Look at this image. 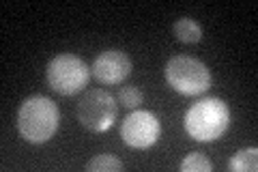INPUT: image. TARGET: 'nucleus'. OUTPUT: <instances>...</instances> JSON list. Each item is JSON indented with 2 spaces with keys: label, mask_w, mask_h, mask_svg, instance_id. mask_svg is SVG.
Masks as SVG:
<instances>
[{
  "label": "nucleus",
  "mask_w": 258,
  "mask_h": 172,
  "mask_svg": "<svg viewBox=\"0 0 258 172\" xmlns=\"http://www.w3.org/2000/svg\"><path fill=\"white\" fill-rule=\"evenodd\" d=\"M60 127V110L50 97L35 95L22 101L18 110L20 136L30 144H45Z\"/></svg>",
  "instance_id": "1"
},
{
  "label": "nucleus",
  "mask_w": 258,
  "mask_h": 172,
  "mask_svg": "<svg viewBox=\"0 0 258 172\" xmlns=\"http://www.w3.org/2000/svg\"><path fill=\"white\" fill-rule=\"evenodd\" d=\"M183 125L191 140L213 142L230 127V108L220 97H205L185 112Z\"/></svg>",
  "instance_id": "2"
},
{
  "label": "nucleus",
  "mask_w": 258,
  "mask_h": 172,
  "mask_svg": "<svg viewBox=\"0 0 258 172\" xmlns=\"http://www.w3.org/2000/svg\"><path fill=\"white\" fill-rule=\"evenodd\" d=\"M164 76L168 86L185 97L203 95L211 88V71L194 56H172L166 63Z\"/></svg>",
  "instance_id": "3"
},
{
  "label": "nucleus",
  "mask_w": 258,
  "mask_h": 172,
  "mask_svg": "<svg viewBox=\"0 0 258 172\" xmlns=\"http://www.w3.org/2000/svg\"><path fill=\"white\" fill-rule=\"evenodd\" d=\"M45 80L54 93L71 97L86 88L91 80V69L76 54H58L47 63Z\"/></svg>",
  "instance_id": "4"
},
{
  "label": "nucleus",
  "mask_w": 258,
  "mask_h": 172,
  "mask_svg": "<svg viewBox=\"0 0 258 172\" xmlns=\"http://www.w3.org/2000/svg\"><path fill=\"white\" fill-rule=\"evenodd\" d=\"M78 121L84 129L93 134H103L114 125L118 114V101L103 88H93L82 95L78 101Z\"/></svg>",
  "instance_id": "5"
},
{
  "label": "nucleus",
  "mask_w": 258,
  "mask_h": 172,
  "mask_svg": "<svg viewBox=\"0 0 258 172\" xmlns=\"http://www.w3.org/2000/svg\"><path fill=\"white\" fill-rule=\"evenodd\" d=\"M159 136H161V123L157 119V114H153L151 110L129 112L123 121V125H120L123 142L129 149H136V151L151 149L159 140Z\"/></svg>",
  "instance_id": "6"
},
{
  "label": "nucleus",
  "mask_w": 258,
  "mask_h": 172,
  "mask_svg": "<svg viewBox=\"0 0 258 172\" xmlns=\"http://www.w3.org/2000/svg\"><path fill=\"white\" fill-rule=\"evenodd\" d=\"M132 69H134V63L125 52L103 50L101 54L95 56L91 73L101 84H120V82H125L132 76Z\"/></svg>",
  "instance_id": "7"
},
{
  "label": "nucleus",
  "mask_w": 258,
  "mask_h": 172,
  "mask_svg": "<svg viewBox=\"0 0 258 172\" xmlns=\"http://www.w3.org/2000/svg\"><path fill=\"white\" fill-rule=\"evenodd\" d=\"M228 170L232 172H256L258 170V149L256 146H247L241 149L230 157Z\"/></svg>",
  "instance_id": "8"
},
{
  "label": "nucleus",
  "mask_w": 258,
  "mask_h": 172,
  "mask_svg": "<svg viewBox=\"0 0 258 172\" xmlns=\"http://www.w3.org/2000/svg\"><path fill=\"white\" fill-rule=\"evenodd\" d=\"M174 37L181 43H198L203 39V26L191 18H181L174 22Z\"/></svg>",
  "instance_id": "9"
},
{
  "label": "nucleus",
  "mask_w": 258,
  "mask_h": 172,
  "mask_svg": "<svg viewBox=\"0 0 258 172\" xmlns=\"http://www.w3.org/2000/svg\"><path fill=\"white\" fill-rule=\"evenodd\" d=\"M123 170V161L116 159L110 153H101L86 163V172H120Z\"/></svg>",
  "instance_id": "10"
},
{
  "label": "nucleus",
  "mask_w": 258,
  "mask_h": 172,
  "mask_svg": "<svg viewBox=\"0 0 258 172\" xmlns=\"http://www.w3.org/2000/svg\"><path fill=\"white\" fill-rule=\"evenodd\" d=\"M181 172H211V161L205 153H189L181 161Z\"/></svg>",
  "instance_id": "11"
},
{
  "label": "nucleus",
  "mask_w": 258,
  "mask_h": 172,
  "mask_svg": "<svg viewBox=\"0 0 258 172\" xmlns=\"http://www.w3.org/2000/svg\"><path fill=\"white\" fill-rule=\"evenodd\" d=\"M116 101H118L120 105H125L127 110H138V105L142 103V93H140L136 86H123V88L118 91Z\"/></svg>",
  "instance_id": "12"
}]
</instances>
